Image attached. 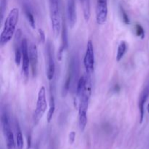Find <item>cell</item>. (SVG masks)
Listing matches in <instances>:
<instances>
[{
    "mask_svg": "<svg viewBox=\"0 0 149 149\" xmlns=\"http://www.w3.org/2000/svg\"><path fill=\"white\" fill-rule=\"evenodd\" d=\"M39 39H40V41L44 43L45 42V34L44 31L42 30V29H39Z\"/></svg>",
    "mask_w": 149,
    "mask_h": 149,
    "instance_id": "24",
    "label": "cell"
},
{
    "mask_svg": "<svg viewBox=\"0 0 149 149\" xmlns=\"http://www.w3.org/2000/svg\"><path fill=\"white\" fill-rule=\"evenodd\" d=\"M108 16L107 0H97L96 7V21L99 25H103L106 22Z\"/></svg>",
    "mask_w": 149,
    "mask_h": 149,
    "instance_id": "8",
    "label": "cell"
},
{
    "mask_svg": "<svg viewBox=\"0 0 149 149\" xmlns=\"http://www.w3.org/2000/svg\"><path fill=\"white\" fill-rule=\"evenodd\" d=\"M47 55L48 58V65L47 71V77L48 80L52 81L54 79V76L55 74V63L53 56V50H52V45L50 42H48L47 46Z\"/></svg>",
    "mask_w": 149,
    "mask_h": 149,
    "instance_id": "9",
    "label": "cell"
},
{
    "mask_svg": "<svg viewBox=\"0 0 149 149\" xmlns=\"http://www.w3.org/2000/svg\"><path fill=\"white\" fill-rule=\"evenodd\" d=\"M7 0H1V20H3V17H4V10L6 8V5H7Z\"/></svg>",
    "mask_w": 149,
    "mask_h": 149,
    "instance_id": "23",
    "label": "cell"
},
{
    "mask_svg": "<svg viewBox=\"0 0 149 149\" xmlns=\"http://www.w3.org/2000/svg\"><path fill=\"white\" fill-rule=\"evenodd\" d=\"M84 65L86 70V74L91 75L95 68L94 47L91 40H89L87 42V49L84 58Z\"/></svg>",
    "mask_w": 149,
    "mask_h": 149,
    "instance_id": "6",
    "label": "cell"
},
{
    "mask_svg": "<svg viewBox=\"0 0 149 149\" xmlns=\"http://www.w3.org/2000/svg\"><path fill=\"white\" fill-rule=\"evenodd\" d=\"M25 14H26V18H27L30 26H31L33 29H35V27H36V24H35V20H34V17H33V14L31 13V11L29 10V9H26V10H25Z\"/></svg>",
    "mask_w": 149,
    "mask_h": 149,
    "instance_id": "20",
    "label": "cell"
},
{
    "mask_svg": "<svg viewBox=\"0 0 149 149\" xmlns=\"http://www.w3.org/2000/svg\"><path fill=\"white\" fill-rule=\"evenodd\" d=\"M127 49V45L126 42L123 41L119 44V47H118L117 54H116V61L117 62H119L122 59L124 55L126 53Z\"/></svg>",
    "mask_w": 149,
    "mask_h": 149,
    "instance_id": "19",
    "label": "cell"
},
{
    "mask_svg": "<svg viewBox=\"0 0 149 149\" xmlns=\"http://www.w3.org/2000/svg\"><path fill=\"white\" fill-rule=\"evenodd\" d=\"M135 33L138 35V36L141 38V39H144V36H145V31H144L143 28L142 27V26H141L140 24H136L135 26Z\"/></svg>",
    "mask_w": 149,
    "mask_h": 149,
    "instance_id": "21",
    "label": "cell"
},
{
    "mask_svg": "<svg viewBox=\"0 0 149 149\" xmlns=\"http://www.w3.org/2000/svg\"><path fill=\"white\" fill-rule=\"evenodd\" d=\"M149 96V86L143 89L141 94L139 97V101H138V108H139L140 112V123L142 124L144 119V114H145V104L146 103L148 97Z\"/></svg>",
    "mask_w": 149,
    "mask_h": 149,
    "instance_id": "10",
    "label": "cell"
},
{
    "mask_svg": "<svg viewBox=\"0 0 149 149\" xmlns=\"http://www.w3.org/2000/svg\"><path fill=\"white\" fill-rule=\"evenodd\" d=\"M75 138H76V134L74 132H70L69 134V143L71 144L74 143V141H75Z\"/></svg>",
    "mask_w": 149,
    "mask_h": 149,
    "instance_id": "25",
    "label": "cell"
},
{
    "mask_svg": "<svg viewBox=\"0 0 149 149\" xmlns=\"http://www.w3.org/2000/svg\"><path fill=\"white\" fill-rule=\"evenodd\" d=\"M68 32H67L66 23L65 19H62V26H61V45L60 47L59 52H58V58L61 61L62 58L63 52L68 47Z\"/></svg>",
    "mask_w": 149,
    "mask_h": 149,
    "instance_id": "11",
    "label": "cell"
},
{
    "mask_svg": "<svg viewBox=\"0 0 149 149\" xmlns=\"http://www.w3.org/2000/svg\"><path fill=\"white\" fill-rule=\"evenodd\" d=\"M29 58H30V65L31 66L32 74L36 75L37 71L38 65V50L37 47L34 44H31L29 46Z\"/></svg>",
    "mask_w": 149,
    "mask_h": 149,
    "instance_id": "13",
    "label": "cell"
},
{
    "mask_svg": "<svg viewBox=\"0 0 149 149\" xmlns=\"http://www.w3.org/2000/svg\"><path fill=\"white\" fill-rule=\"evenodd\" d=\"M92 93V82L90 75L87 74L85 90L79 99V126L81 131H84L87 124V110Z\"/></svg>",
    "mask_w": 149,
    "mask_h": 149,
    "instance_id": "2",
    "label": "cell"
},
{
    "mask_svg": "<svg viewBox=\"0 0 149 149\" xmlns=\"http://www.w3.org/2000/svg\"><path fill=\"white\" fill-rule=\"evenodd\" d=\"M47 103L46 97V90L45 87H41L38 93L37 100H36V106L34 111V121L38 122L40 119H42L43 115L47 111Z\"/></svg>",
    "mask_w": 149,
    "mask_h": 149,
    "instance_id": "4",
    "label": "cell"
},
{
    "mask_svg": "<svg viewBox=\"0 0 149 149\" xmlns=\"http://www.w3.org/2000/svg\"><path fill=\"white\" fill-rule=\"evenodd\" d=\"M21 36V31L20 30H17L15 36L14 48H15V61L17 65H20V62L22 61V51H21V42L22 39H20Z\"/></svg>",
    "mask_w": 149,
    "mask_h": 149,
    "instance_id": "12",
    "label": "cell"
},
{
    "mask_svg": "<svg viewBox=\"0 0 149 149\" xmlns=\"http://www.w3.org/2000/svg\"><path fill=\"white\" fill-rule=\"evenodd\" d=\"M24 142H23V134L20 130L18 122H15V146L16 149H23Z\"/></svg>",
    "mask_w": 149,
    "mask_h": 149,
    "instance_id": "16",
    "label": "cell"
},
{
    "mask_svg": "<svg viewBox=\"0 0 149 149\" xmlns=\"http://www.w3.org/2000/svg\"><path fill=\"white\" fill-rule=\"evenodd\" d=\"M67 15L70 27L74 28L77 23V10L74 0H68L67 6Z\"/></svg>",
    "mask_w": 149,
    "mask_h": 149,
    "instance_id": "14",
    "label": "cell"
},
{
    "mask_svg": "<svg viewBox=\"0 0 149 149\" xmlns=\"http://www.w3.org/2000/svg\"><path fill=\"white\" fill-rule=\"evenodd\" d=\"M86 83H87V75L81 76L78 80L77 85V95L79 99H80L85 90Z\"/></svg>",
    "mask_w": 149,
    "mask_h": 149,
    "instance_id": "17",
    "label": "cell"
},
{
    "mask_svg": "<svg viewBox=\"0 0 149 149\" xmlns=\"http://www.w3.org/2000/svg\"><path fill=\"white\" fill-rule=\"evenodd\" d=\"M55 111V87L54 85L51 84L50 87V98H49V109L48 111L47 116V122H50L52 120V116Z\"/></svg>",
    "mask_w": 149,
    "mask_h": 149,
    "instance_id": "15",
    "label": "cell"
},
{
    "mask_svg": "<svg viewBox=\"0 0 149 149\" xmlns=\"http://www.w3.org/2000/svg\"><path fill=\"white\" fill-rule=\"evenodd\" d=\"M49 13L52 29L55 37H57L61 31L62 22L61 16V0H49Z\"/></svg>",
    "mask_w": 149,
    "mask_h": 149,
    "instance_id": "3",
    "label": "cell"
},
{
    "mask_svg": "<svg viewBox=\"0 0 149 149\" xmlns=\"http://www.w3.org/2000/svg\"><path fill=\"white\" fill-rule=\"evenodd\" d=\"M22 51V69L26 79L28 78L29 74V65H30V58H29V48L26 39H22L21 42Z\"/></svg>",
    "mask_w": 149,
    "mask_h": 149,
    "instance_id": "7",
    "label": "cell"
},
{
    "mask_svg": "<svg viewBox=\"0 0 149 149\" xmlns=\"http://www.w3.org/2000/svg\"><path fill=\"white\" fill-rule=\"evenodd\" d=\"M82 5L83 13H84V20L87 22L89 21L90 18V0H80Z\"/></svg>",
    "mask_w": 149,
    "mask_h": 149,
    "instance_id": "18",
    "label": "cell"
},
{
    "mask_svg": "<svg viewBox=\"0 0 149 149\" xmlns=\"http://www.w3.org/2000/svg\"><path fill=\"white\" fill-rule=\"evenodd\" d=\"M19 20V10L16 7L12 9L7 15L4 23V27L0 36V45L1 47L7 45L12 39L15 32L16 26Z\"/></svg>",
    "mask_w": 149,
    "mask_h": 149,
    "instance_id": "1",
    "label": "cell"
},
{
    "mask_svg": "<svg viewBox=\"0 0 149 149\" xmlns=\"http://www.w3.org/2000/svg\"><path fill=\"white\" fill-rule=\"evenodd\" d=\"M1 125L7 143V149H13L15 145V142L14 135L10 126V118L7 112H3L1 115Z\"/></svg>",
    "mask_w": 149,
    "mask_h": 149,
    "instance_id": "5",
    "label": "cell"
},
{
    "mask_svg": "<svg viewBox=\"0 0 149 149\" xmlns=\"http://www.w3.org/2000/svg\"><path fill=\"white\" fill-rule=\"evenodd\" d=\"M147 111H148V113H149V103H148V106H147Z\"/></svg>",
    "mask_w": 149,
    "mask_h": 149,
    "instance_id": "26",
    "label": "cell"
},
{
    "mask_svg": "<svg viewBox=\"0 0 149 149\" xmlns=\"http://www.w3.org/2000/svg\"><path fill=\"white\" fill-rule=\"evenodd\" d=\"M120 10H121V13H122V20H123V22L127 25L130 24V19H129V17H128V15L127 14V13L125 11V10H124L122 7H121Z\"/></svg>",
    "mask_w": 149,
    "mask_h": 149,
    "instance_id": "22",
    "label": "cell"
}]
</instances>
